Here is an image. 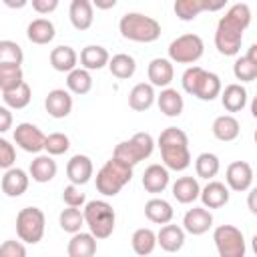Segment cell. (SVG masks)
Masks as SVG:
<instances>
[{"label":"cell","instance_id":"cell-1","mask_svg":"<svg viewBox=\"0 0 257 257\" xmlns=\"http://www.w3.org/2000/svg\"><path fill=\"white\" fill-rule=\"evenodd\" d=\"M251 24V8L245 2L233 4L219 18L215 30V46L223 56H237L243 42V32Z\"/></svg>","mask_w":257,"mask_h":257},{"label":"cell","instance_id":"cell-2","mask_svg":"<svg viewBox=\"0 0 257 257\" xmlns=\"http://www.w3.org/2000/svg\"><path fill=\"white\" fill-rule=\"evenodd\" d=\"M157 145L161 149L163 165L169 171H185L191 165V153H189V137L183 128L167 126L161 131Z\"/></svg>","mask_w":257,"mask_h":257},{"label":"cell","instance_id":"cell-3","mask_svg":"<svg viewBox=\"0 0 257 257\" xmlns=\"http://www.w3.org/2000/svg\"><path fill=\"white\" fill-rule=\"evenodd\" d=\"M181 84L187 94H193L205 102L215 100L223 92L221 78L215 72H209L201 66H189L181 76Z\"/></svg>","mask_w":257,"mask_h":257},{"label":"cell","instance_id":"cell-4","mask_svg":"<svg viewBox=\"0 0 257 257\" xmlns=\"http://www.w3.org/2000/svg\"><path fill=\"white\" fill-rule=\"evenodd\" d=\"M133 179V167L116 157H110L96 173V191L104 197H114Z\"/></svg>","mask_w":257,"mask_h":257},{"label":"cell","instance_id":"cell-5","mask_svg":"<svg viewBox=\"0 0 257 257\" xmlns=\"http://www.w3.org/2000/svg\"><path fill=\"white\" fill-rule=\"evenodd\" d=\"M122 38L133 42H155L161 36V24L143 12H126L118 20Z\"/></svg>","mask_w":257,"mask_h":257},{"label":"cell","instance_id":"cell-6","mask_svg":"<svg viewBox=\"0 0 257 257\" xmlns=\"http://www.w3.org/2000/svg\"><path fill=\"white\" fill-rule=\"evenodd\" d=\"M82 213H84V221H86L88 233H92L98 241L108 239L112 235L114 223H116V213H114L110 203L100 201V199L88 201L84 205Z\"/></svg>","mask_w":257,"mask_h":257},{"label":"cell","instance_id":"cell-7","mask_svg":"<svg viewBox=\"0 0 257 257\" xmlns=\"http://www.w3.org/2000/svg\"><path fill=\"white\" fill-rule=\"evenodd\" d=\"M155 151V139L149 135V133H135L131 139L126 141H120L116 147H114V153L112 157L128 163L131 167L139 165L141 161L149 159Z\"/></svg>","mask_w":257,"mask_h":257},{"label":"cell","instance_id":"cell-8","mask_svg":"<svg viewBox=\"0 0 257 257\" xmlns=\"http://www.w3.org/2000/svg\"><path fill=\"white\" fill-rule=\"evenodd\" d=\"M46 217L38 207H24L16 215V235L28 245H36L44 237Z\"/></svg>","mask_w":257,"mask_h":257},{"label":"cell","instance_id":"cell-9","mask_svg":"<svg viewBox=\"0 0 257 257\" xmlns=\"http://www.w3.org/2000/svg\"><path fill=\"white\" fill-rule=\"evenodd\" d=\"M169 60L177 62V64H193L197 62L203 52H205V42L199 34L187 32L177 36L171 44H169Z\"/></svg>","mask_w":257,"mask_h":257},{"label":"cell","instance_id":"cell-10","mask_svg":"<svg viewBox=\"0 0 257 257\" xmlns=\"http://www.w3.org/2000/svg\"><path fill=\"white\" fill-rule=\"evenodd\" d=\"M213 241L219 257H245V237L235 225H219L213 231Z\"/></svg>","mask_w":257,"mask_h":257},{"label":"cell","instance_id":"cell-11","mask_svg":"<svg viewBox=\"0 0 257 257\" xmlns=\"http://www.w3.org/2000/svg\"><path fill=\"white\" fill-rule=\"evenodd\" d=\"M12 137H14V143L22 151H26V153H40V151H44L46 135L36 124H32V122H20V124H16Z\"/></svg>","mask_w":257,"mask_h":257},{"label":"cell","instance_id":"cell-12","mask_svg":"<svg viewBox=\"0 0 257 257\" xmlns=\"http://www.w3.org/2000/svg\"><path fill=\"white\" fill-rule=\"evenodd\" d=\"M225 183L231 191L245 193L253 185V167L247 161H233L225 171Z\"/></svg>","mask_w":257,"mask_h":257},{"label":"cell","instance_id":"cell-13","mask_svg":"<svg viewBox=\"0 0 257 257\" xmlns=\"http://www.w3.org/2000/svg\"><path fill=\"white\" fill-rule=\"evenodd\" d=\"M223 6H225V0H219V2H211V0H177L173 10H175L179 20L189 22V20H195L205 10H221Z\"/></svg>","mask_w":257,"mask_h":257},{"label":"cell","instance_id":"cell-14","mask_svg":"<svg viewBox=\"0 0 257 257\" xmlns=\"http://www.w3.org/2000/svg\"><path fill=\"white\" fill-rule=\"evenodd\" d=\"M92 173H94V167H92L90 157H86V155H80V153L72 155L70 161L66 163V177L76 187L86 185L92 179Z\"/></svg>","mask_w":257,"mask_h":257},{"label":"cell","instance_id":"cell-15","mask_svg":"<svg viewBox=\"0 0 257 257\" xmlns=\"http://www.w3.org/2000/svg\"><path fill=\"white\" fill-rule=\"evenodd\" d=\"M213 227V215L205 207H193L183 217V229L195 237L205 235Z\"/></svg>","mask_w":257,"mask_h":257},{"label":"cell","instance_id":"cell-16","mask_svg":"<svg viewBox=\"0 0 257 257\" xmlns=\"http://www.w3.org/2000/svg\"><path fill=\"white\" fill-rule=\"evenodd\" d=\"M44 108L52 118H66L72 112V96L64 88H54L44 98Z\"/></svg>","mask_w":257,"mask_h":257},{"label":"cell","instance_id":"cell-17","mask_svg":"<svg viewBox=\"0 0 257 257\" xmlns=\"http://www.w3.org/2000/svg\"><path fill=\"white\" fill-rule=\"evenodd\" d=\"M147 76H149V84L159 88H169V84L175 78L173 62L169 58H153L147 66Z\"/></svg>","mask_w":257,"mask_h":257},{"label":"cell","instance_id":"cell-18","mask_svg":"<svg viewBox=\"0 0 257 257\" xmlns=\"http://www.w3.org/2000/svg\"><path fill=\"white\" fill-rule=\"evenodd\" d=\"M229 197H231V193H229V187L225 183H221V181H209L201 189V197L199 199H201L203 207L211 211V209L225 207L229 203Z\"/></svg>","mask_w":257,"mask_h":257},{"label":"cell","instance_id":"cell-19","mask_svg":"<svg viewBox=\"0 0 257 257\" xmlns=\"http://www.w3.org/2000/svg\"><path fill=\"white\" fill-rule=\"evenodd\" d=\"M169 169L165 167V165H159V163H153V165H149L147 169H145V173H143V189L147 191V193H153V195H157V193H163L167 187H169Z\"/></svg>","mask_w":257,"mask_h":257},{"label":"cell","instance_id":"cell-20","mask_svg":"<svg viewBox=\"0 0 257 257\" xmlns=\"http://www.w3.org/2000/svg\"><path fill=\"white\" fill-rule=\"evenodd\" d=\"M28 181H30V177L24 169L12 167V169L4 171V175H2V193L6 197H20L26 193Z\"/></svg>","mask_w":257,"mask_h":257},{"label":"cell","instance_id":"cell-21","mask_svg":"<svg viewBox=\"0 0 257 257\" xmlns=\"http://www.w3.org/2000/svg\"><path fill=\"white\" fill-rule=\"evenodd\" d=\"M68 18L76 30H88L94 20V4L88 0H72L68 8Z\"/></svg>","mask_w":257,"mask_h":257},{"label":"cell","instance_id":"cell-22","mask_svg":"<svg viewBox=\"0 0 257 257\" xmlns=\"http://www.w3.org/2000/svg\"><path fill=\"white\" fill-rule=\"evenodd\" d=\"M157 243L163 251L167 253H177L185 245V229L179 225H163L161 231L157 233Z\"/></svg>","mask_w":257,"mask_h":257},{"label":"cell","instance_id":"cell-23","mask_svg":"<svg viewBox=\"0 0 257 257\" xmlns=\"http://www.w3.org/2000/svg\"><path fill=\"white\" fill-rule=\"evenodd\" d=\"M50 66L54 68V70H58V72H72L74 68H78L76 64H78V54H76V50L72 48V46H68V44H60V46H56V48H52L50 50Z\"/></svg>","mask_w":257,"mask_h":257},{"label":"cell","instance_id":"cell-24","mask_svg":"<svg viewBox=\"0 0 257 257\" xmlns=\"http://www.w3.org/2000/svg\"><path fill=\"white\" fill-rule=\"evenodd\" d=\"M157 100V94H155V86L149 84V82H139L131 88L128 92V106L135 110V112H145L153 106V102Z\"/></svg>","mask_w":257,"mask_h":257},{"label":"cell","instance_id":"cell-25","mask_svg":"<svg viewBox=\"0 0 257 257\" xmlns=\"http://www.w3.org/2000/svg\"><path fill=\"white\" fill-rule=\"evenodd\" d=\"M173 215H175V211H173L171 203L161 197H153L145 203V217L155 225H169L173 221Z\"/></svg>","mask_w":257,"mask_h":257},{"label":"cell","instance_id":"cell-26","mask_svg":"<svg viewBox=\"0 0 257 257\" xmlns=\"http://www.w3.org/2000/svg\"><path fill=\"white\" fill-rule=\"evenodd\" d=\"M108 62H110V54L100 44H88L80 50V64L88 72L90 70H100V68L108 66Z\"/></svg>","mask_w":257,"mask_h":257},{"label":"cell","instance_id":"cell-27","mask_svg":"<svg viewBox=\"0 0 257 257\" xmlns=\"http://www.w3.org/2000/svg\"><path fill=\"white\" fill-rule=\"evenodd\" d=\"M56 161L50 157V155H36L30 163V169H28V175L32 177V181L36 183H48L56 177Z\"/></svg>","mask_w":257,"mask_h":257},{"label":"cell","instance_id":"cell-28","mask_svg":"<svg viewBox=\"0 0 257 257\" xmlns=\"http://www.w3.org/2000/svg\"><path fill=\"white\" fill-rule=\"evenodd\" d=\"M96 237L92 233H76L66 245L68 257H94L96 255Z\"/></svg>","mask_w":257,"mask_h":257},{"label":"cell","instance_id":"cell-29","mask_svg":"<svg viewBox=\"0 0 257 257\" xmlns=\"http://www.w3.org/2000/svg\"><path fill=\"white\" fill-rule=\"evenodd\" d=\"M157 104H159V110L169 118L181 116V112L185 108V100H183L181 92L177 88H171V86L161 90V94L157 96Z\"/></svg>","mask_w":257,"mask_h":257},{"label":"cell","instance_id":"cell-30","mask_svg":"<svg viewBox=\"0 0 257 257\" xmlns=\"http://www.w3.org/2000/svg\"><path fill=\"white\" fill-rule=\"evenodd\" d=\"M171 193L179 203L189 205V203H193L201 197V187H199V181L195 177H179L173 183Z\"/></svg>","mask_w":257,"mask_h":257},{"label":"cell","instance_id":"cell-31","mask_svg":"<svg viewBox=\"0 0 257 257\" xmlns=\"http://www.w3.org/2000/svg\"><path fill=\"white\" fill-rule=\"evenodd\" d=\"M26 36L32 44H48L56 36V28L48 18H34L26 26Z\"/></svg>","mask_w":257,"mask_h":257},{"label":"cell","instance_id":"cell-32","mask_svg":"<svg viewBox=\"0 0 257 257\" xmlns=\"http://www.w3.org/2000/svg\"><path fill=\"white\" fill-rule=\"evenodd\" d=\"M221 104L227 112H239L245 108L247 104V90L245 86H241L239 82L227 84L221 92Z\"/></svg>","mask_w":257,"mask_h":257},{"label":"cell","instance_id":"cell-33","mask_svg":"<svg viewBox=\"0 0 257 257\" xmlns=\"http://www.w3.org/2000/svg\"><path fill=\"white\" fill-rule=\"evenodd\" d=\"M211 131H213L215 139H219L223 143H231V141H235L239 137L241 124L233 114H221V116H217L213 120V128Z\"/></svg>","mask_w":257,"mask_h":257},{"label":"cell","instance_id":"cell-34","mask_svg":"<svg viewBox=\"0 0 257 257\" xmlns=\"http://www.w3.org/2000/svg\"><path fill=\"white\" fill-rule=\"evenodd\" d=\"M157 245H159L157 243V233L153 229H149V227L137 229L133 233V237H131V247H133L135 255H139V257H149L155 251Z\"/></svg>","mask_w":257,"mask_h":257},{"label":"cell","instance_id":"cell-35","mask_svg":"<svg viewBox=\"0 0 257 257\" xmlns=\"http://www.w3.org/2000/svg\"><path fill=\"white\" fill-rule=\"evenodd\" d=\"M108 70H110V74L116 76L118 80H126V78H131V76L135 74V70H137V62H135V58H133L131 54H126V52H118V54H114V56L110 58V62H108Z\"/></svg>","mask_w":257,"mask_h":257},{"label":"cell","instance_id":"cell-36","mask_svg":"<svg viewBox=\"0 0 257 257\" xmlns=\"http://www.w3.org/2000/svg\"><path fill=\"white\" fill-rule=\"evenodd\" d=\"M92 88V76L86 68H74L72 72H68L66 76V90L72 94H88Z\"/></svg>","mask_w":257,"mask_h":257},{"label":"cell","instance_id":"cell-37","mask_svg":"<svg viewBox=\"0 0 257 257\" xmlns=\"http://www.w3.org/2000/svg\"><path fill=\"white\" fill-rule=\"evenodd\" d=\"M58 225L64 233H70V235H76L80 233L82 225H86L84 221V213L78 209V207H68V209H62L60 215H58Z\"/></svg>","mask_w":257,"mask_h":257},{"label":"cell","instance_id":"cell-38","mask_svg":"<svg viewBox=\"0 0 257 257\" xmlns=\"http://www.w3.org/2000/svg\"><path fill=\"white\" fill-rule=\"evenodd\" d=\"M30 98H32V90H30V86H28L26 80H24L18 88L8 90V92H2V102H4V106L14 108V110L26 108V106L30 104Z\"/></svg>","mask_w":257,"mask_h":257},{"label":"cell","instance_id":"cell-39","mask_svg":"<svg viewBox=\"0 0 257 257\" xmlns=\"http://www.w3.org/2000/svg\"><path fill=\"white\" fill-rule=\"evenodd\" d=\"M219 169H221V161H219V157L215 153H201L195 159V173L201 179L213 181V177H217Z\"/></svg>","mask_w":257,"mask_h":257},{"label":"cell","instance_id":"cell-40","mask_svg":"<svg viewBox=\"0 0 257 257\" xmlns=\"http://www.w3.org/2000/svg\"><path fill=\"white\" fill-rule=\"evenodd\" d=\"M24 82V74H22V66L16 64H0V90L8 92L18 88Z\"/></svg>","mask_w":257,"mask_h":257},{"label":"cell","instance_id":"cell-41","mask_svg":"<svg viewBox=\"0 0 257 257\" xmlns=\"http://www.w3.org/2000/svg\"><path fill=\"white\" fill-rule=\"evenodd\" d=\"M24 60L22 48L14 40H0V64H16L20 66Z\"/></svg>","mask_w":257,"mask_h":257},{"label":"cell","instance_id":"cell-42","mask_svg":"<svg viewBox=\"0 0 257 257\" xmlns=\"http://www.w3.org/2000/svg\"><path fill=\"white\" fill-rule=\"evenodd\" d=\"M68 149H70L68 135H64V133H50V135H46V145H44L46 155H50V157L64 155Z\"/></svg>","mask_w":257,"mask_h":257},{"label":"cell","instance_id":"cell-43","mask_svg":"<svg viewBox=\"0 0 257 257\" xmlns=\"http://www.w3.org/2000/svg\"><path fill=\"white\" fill-rule=\"evenodd\" d=\"M233 74L241 82H253L257 80V64H253L247 56H239L233 64Z\"/></svg>","mask_w":257,"mask_h":257},{"label":"cell","instance_id":"cell-44","mask_svg":"<svg viewBox=\"0 0 257 257\" xmlns=\"http://www.w3.org/2000/svg\"><path fill=\"white\" fill-rule=\"evenodd\" d=\"M62 201L66 203V207H82V205H86L84 193L80 191V187H76V185H72V183L64 187V191H62Z\"/></svg>","mask_w":257,"mask_h":257},{"label":"cell","instance_id":"cell-45","mask_svg":"<svg viewBox=\"0 0 257 257\" xmlns=\"http://www.w3.org/2000/svg\"><path fill=\"white\" fill-rule=\"evenodd\" d=\"M14 161H16V149H14V145L8 139H0V167L4 171H8V169H12Z\"/></svg>","mask_w":257,"mask_h":257},{"label":"cell","instance_id":"cell-46","mask_svg":"<svg viewBox=\"0 0 257 257\" xmlns=\"http://www.w3.org/2000/svg\"><path fill=\"white\" fill-rule=\"evenodd\" d=\"M0 257H26V247L20 241L8 239L0 245Z\"/></svg>","mask_w":257,"mask_h":257},{"label":"cell","instance_id":"cell-47","mask_svg":"<svg viewBox=\"0 0 257 257\" xmlns=\"http://www.w3.org/2000/svg\"><path fill=\"white\" fill-rule=\"evenodd\" d=\"M32 8L38 14H48L58 8V0H32Z\"/></svg>","mask_w":257,"mask_h":257},{"label":"cell","instance_id":"cell-48","mask_svg":"<svg viewBox=\"0 0 257 257\" xmlns=\"http://www.w3.org/2000/svg\"><path fill=\"white\" fill-rule=\"evenodd\" d=\"M12 124V114L8 110V106H0V133H6Z\"/></svg>","mask_w":257,"mask_h":257},{"label":"cell","instance_id":"cell-49","mask_svg":"<svg viewBox=\"0 0 257 257\" xmlns=\"http://www.w3.org/2000/svg\"><path fill=\"white\" fill-rule=\"evenodd\" d=\"M247 207L253 215H257V187L249 189V195H247Z\"/></svg>","mask_w":257,"mask_h":257},{"label":"cell","instance_id":"cell-50","mask_svg":"<svg viewBox=\"0 0 257 257\" xmlns=\"http://www.w3.org/2000/svg\"><path fill=\"white\" fill-rule=\"evenodd\" d=\"M253 64H257V42H253L251 46H249V50H247V54H245Z\"/></svg>","mask_w":257,"mask_h":257},{"label":"cell","instance_id":"cell-51","mask_svg":"<svg viewBox=\"0 0 257 257\" xmlns=\"http://www.w3.org/2000/svg\"><path fill=\"white\" fill-rule=\"evenodd\" d=\"M96 4V8H114L116 6V0H108V2H94Z\"/></svg>","mask_w":257,"mask_h":257},{"label":"cell","instance_id":"cell-52","mask_svg":"<svg viewBox=\"0 0 257 257\" xmlns=\"http://www.w3.org/2000/svg\"><path fill=\"white\" fill-rule=\"evenodd\" d=\"M251 114H253V118H257V94L251 100Z\"/></svg>","mask_w":257,"mask_h":257},{"label":"cell","instance_id":"cell-53","mask_svg":"<svg viewBox=\"0 0 257 257\" xmlns=\"http://www.w3.org/2000/svg\"><path fill=\"white\" fill-rule=\"evenodd\" d=\"M4 4H6V6H12V8H14V6H18V8H22V6L26 4V2H24V0H22V2H12V0H4Z\"/></svg>","mask_w":257,"mask_h":257},{"label":"cell","instance_id":"cell-54","mask_svg":"<svg viewBox=\"0 0 257 257\" xmlns=\"http://www.w3.org/2000/svg\"><path fill=\"white\" fill-rule=\"evenodd\" d=\"M251 245H253V251H255V255H257V233L253 235V239H251Z\"/></svg>","mask_w":257,"mask_h":257},{"label":"cell","instance_id":"cell-55","mask_svg":"<svg viewBox=\"0 0 257 257\" xmlns=\"http://www.w3.org/2000/svg\"><path fill=\"white\" fill-rule=\"evenodd\" d=\"M253 139H255V145H257V128H255V135H253Z\"/></svg>","mask_w":257,"mask_h":257}]
</instances>
